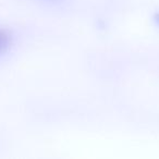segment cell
Instances as JSON below:
<instances>
[{"label": "cell", "mask_w": 159, "mask_h": 159, "mask_svg": "<svg viewBox=\"0 0 159 159\" xmlns=\"http://www.w3.org/2000/svg\"><path fill=\"white\" fill-rule=\"evenodd\" d=\"M11 35L5 30L0 29V57L5 55L11 45Z\"/></svg>", "instance_id": "6da1fadb"}]
</instances>
